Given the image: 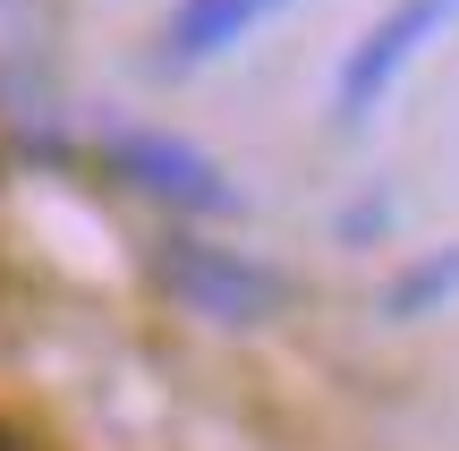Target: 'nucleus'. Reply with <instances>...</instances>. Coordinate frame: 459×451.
<instances>
[{
    "instance_id": "nucleus-1",
    "label": "nucleus",
    "mask_w": 459,
    "mask_h": 451,
    "mask_svg": "<svg viewBox=\"0 0 459 451\" xmlns=\"http://www.w3.org/2000/svg\"><path fill=\"white\" fill-rule=\"evenodd\" d=\"M153 282H162L170 307L221 324V333H255V324H273V316L298 307V282L281 265L230 247V239H204V230H170L162 247H153Z\"/></svg>"
},
{
    "instance_id": "nucleus-2",
    "label": "nucleus",
    "mask_w": 459,
    "mask_h": 451,
    "mask_svg": "<svg viewBox=\"0 0 459 451\" xmlns=\"http://www.w3.org/2000/svg\"><path fill=\"white\" fill-rule=\"evenodd\" d=\"M94 162L111 170V187L162 204V213H187V221H221L238 213V187L213 153H196L187 136H162V128H102Z\"/></svg>"
},
{
    "instance_id": "nucleus-3",
    "label": "nucleus",
    "mask_w": 459,
    "mask_h": 451,
    "mask_svg": "<svg viewBox=\"0 0 459 451\" xmlns=\"http://www.w3.org/2000/svg\"><path fill=\"white\" fill-rule=\"evenodd\" d=\"M451 17H459V0H392V9L341 51V68H332V128L358 136L366 119L392 102V85L417 68V51H434V34H443Z\"/></svg>"
},
{
    "instance_id": "nucleus-4",
    "label": "nucleus",
    "mask_w": 459,
    "mask_h": 451,
    "mask_svg": "<svg viewBox=\"0 0 459 451\" xmlns=\"http://www.w3.org/2000/svg\"><path fill=\"white\" fill-rule=\"evenodd\" d=\"M290 0H170L162 26H153V68L162 77H187V68H213L247 34H264Z\"/></svg>"
},
{
    "instance_id": "nucleus-5",
    "label": "nucleus",
    "mask_w": 459,
    "mask_h": 451,
    "mask_svg": "<svg viewBox=\"0 0 459 451\" xmlns=\"http://www.w3.org/2000/svg\"><path fill=\"white\" fill-rule=\"evenodd\" d=\"M60 51V0H0V94L51 77Z\"/></svg>"
},
{
    "instance_id": "nucleus-6",
    "label": "nucleus",
    "mask_w": 459,
    "mask_h": 451,
    "mask_svg": "<svg viewBox=\"0 0 459 451\" xmlns=\"http://www.w3.org/2000/svg\"><path fill=\"white\" fill-rule=\"evenodd\" d=\"M451 299H459V239H451V247H434V256H417V265H400L392 282H383L375 307L392 324H426L434 307H451Z\"/></svg>"
},
{
    "instance_id": "nucleus-7",
    "label": "nucleus",
    "mask_w": 459,
    "mask_h": 451,
    "mask_svg": "<svg viewBox=\"0 0 459 451\" xmlns=\"http://www.w3.org/2000/svg\"><path fill=\"white\" fill-rule=\"evenodd\" d=\"M0 451H34V443H26V435H9V426H0Z\"/></svg>"
}]
</instances>
